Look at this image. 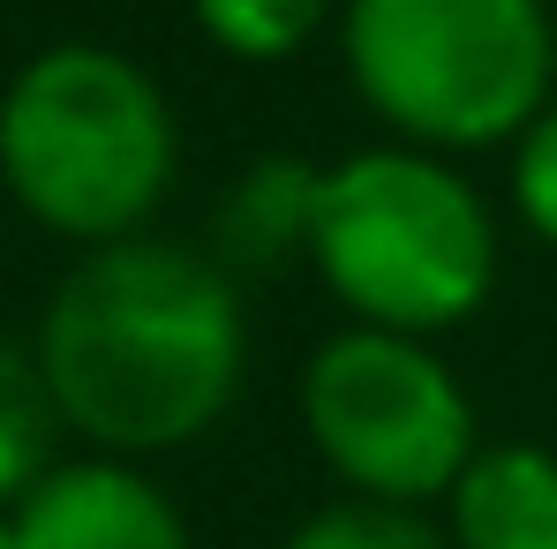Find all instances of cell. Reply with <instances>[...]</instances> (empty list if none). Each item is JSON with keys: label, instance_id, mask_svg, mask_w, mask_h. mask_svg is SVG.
<instances>
[{"label": "cell", "instance_id": "12", "mask_svg": "<svg viewBox=\"0 0 557 549\" xmlns=\"http://www.w3.org/2000/svg\"><path fill=\"white\" fill-rule=\"evenodd\" d=\"M512 203L528 219V234H543L557 249V105L535 113V128L520 136V159H512Z\"/></svg>", "mask_w": 557, "mask_h": 549}, {"label": "cell", "instance_id": "8", "mask_svg": "<svg viewBox=\"0 0 557 549\" xmlns=\"http://www.w3.org/2000/svg\"><path fill=\"white\" fill-rule=\"evenodd\" d=\"M317 182H324V166H309V159H294V151L257 159L242 182L219 196V211H211L219 272H278L294 249H309Z\"/></svg>", "mask_w": 557, "mask_h": 549}, {"label": "cell", "instance_id": "11", "mask_svg": "<svg viewBox=\"0 0 557 549\" xmlns=\"http://www.w3.org/2000/svg\"><path fill=\"white\" fill-rule=\"evenodd\" d=\"M286 549H445V535L430 527V520H414L407 504H370V497H355V504H332V512H317V520H301Z\"/></svg>", "mask_w": 557, "mask_h": 549}, {"label": "cell", "instance_id": "2", "mask_svg": "<svg viewBox=\"0 0 557 549\" xmlns=\"http://www.w3.org/2000/svg\"><path fill=\"white\" fill-rule=\"evenodd\" d=\"M166 91L113 46H46L0 91V188L61 241H128L174 188Z\"/></svg>", "mask_w": 557, "mask_h": 549}, {"label": "cell", "instance_id": "4", "mask_svg": "<svg viewBox=\"0 0 557 549\" xmlns=\"http://www.w3.org/2000/svg\"><path fill=\"white\" fill-rule=\"evenodd\" d=\"M339 53L370 113L414 151L528 136L557 76L543 0H347Z\"/></svg>", "mask_w": 557, "mask_h": 549}, {"label": "cell", "instance_id": "1", "mask_svg": "<svg viewBox=\"0 0 557 549\" xmlns=\"http://www.w3.org/2000/svg\"><path fill=\"white\" fill-rule=\"evenodd\" d=\"M242 294L211 257L174 241H106L53 286L38 369L76 437L106 452H174L242 391Z\"/></svg>", "mask_w": 557, "mask_h": 549}, {"label": "cell", "instance_id": "9", "mask_svg": "<svg viewBox=\"0 0 557 549\" xmlns=\"http://www.w3.org/2000/svg\"><path fill=\"white\" fill-rule=\"evenodd\" d=\"M53 384L38 369V347L0 339V504H23L53 474V437H61Z\"/></svg>", "mask_w": 557, "mask_h": 549}, {"label": "cell", "instance_id": "10", "mask_svg": "<svg viewBox=\"0 0 557 549\" xmlns=\"http://www.w3.org/2000/svg\"><path fill=\"white\" fill-rule=\"evenodd\" d=\"M203 38L234 61H286L309 46V30L324 23L332 0H188Z\"/></svg>", "mask_w": 557, "mask_h": 549}, {"label": "cell", "instance_id": "6", "mask_svg": "<svg viewBox=\"0 0 557 549\" xmlns=\"http://www.w3.org/2000/svg\"><path fill=\"white\" fill-rule=\"evenodd\" d=\"M15 549H188L174 497L128 459H69L15 512Z\"/></svg>", "mask_w": 557, "mask_h": 549}, {"label": "cell", "instance_id": "5", "mask_svg": "<svg viewBox=\"0 0 557 549\" xmlns=\"http://www.w3.org/2000/svg\"><path fill=\"white\" fill-rule=\"evenodd\" d=\"M301 422L324 466L370 504L453 497L474 445V407L460 376L407 332L355 324L324 339L301 376Z\"/></svg>", "mask_w": 557, "mask_h": 549}, {"label": "cell", "instance_id": "13", "mask_svg": "<svg viewBox=\"0 0 557 549\" xmlns=\"http://www.w3.org/2000/svg\"><path fill=\"white\" fill-rule=\"evenodd\" d=\"M0 549H15V520L8 512H0Z\"/></svg>", "mask_w": 557, "mask_h": 549}, {"label": "cell", "instance_id": "7", "mask_svg": "<svg viewBox=\"0 0 557 549\" xmlns=\"http://www.w3.org/2000/svg\"><path fill=\"white\" fill-rule=\"evenodd\" d=\"M453 542L460 549H557V452L490 445L453 482Z\"/></svg>", "mask_w": 557, "mask_h": 549}, {"label": "cell", "instance_id": "3", "mask_svg": "<svg viewBox=\"0 0 557 549\" xmlns=\"http://www.w3.org/2000/svg\"><path fill=\"white\" fill-rule=\"evenodd\" d=\"M309 264L376 332H453L490 301L497 226L490 203L437 151L384 144L324 166Z\"/></svg>", "mask_w": 557, "mask_h": 549}]
</instances>
